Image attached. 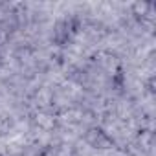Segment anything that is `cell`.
Segmentation results:
<instances>
[{"mask_svg": "<svg viewBox=\"0 0 156 156\" xmlns=\"http://www.w3.org/2000/svg\"><path fill=\"white\" fill-rule=\"evenodd\" d=\"M85 141L92 147V149H99V151H108L116 147V140L99 125H92L87 129L85 132Z\"/></svg>", "mask_w": 156, "mask_h": 156, "instance_id": "cell-1", "label": "cell"}, {"mask_svg": "<svg viewBox=\"0 0 156 156\" xmlns=\"http://www.w3.org/2000/svg\"><path fill=\"white\" fill-rule=\"evenodd\" d=\"M154 9V4L149 2V0H136V2L130 4V13L136 17V19H147L151 15V11Z\"/></svg>", "mask_w": 156, "mask_h": 156, "instance_id": "cell-2", "label": "cell"}, {"mask_svg": "<svg viewBox=\"0 0 156 156\" xmlns=\"http://www.w3.org/2000/svg\"><path fill=\"white\" fill-rule=\"evenodd\" d=\"M147 92L149 94H156V77L154 75H151L147 79Z\"/></svg>", "mask_w": 156, "mask_h": 156, "instance_id": "cell-3", "label": "cell"}]
</instances>
